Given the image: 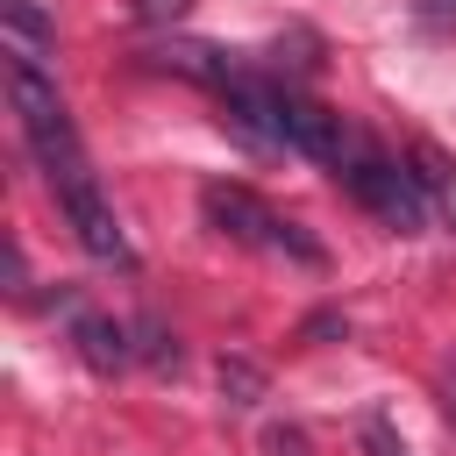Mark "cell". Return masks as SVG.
I'll list each match as a JSON object with an SVG mask.
<instances>
[{"instance_id": "11", "label": "cell", "mask_w": 456, "mask_h": 456, "mask_svg": "<svg viewBox=\"0 0 456 456\" xmlns=\"http://www.w3.org/2000/svg\"><path fill=\"white\" fill-rule=\"evenodd\" d=\"M363 449H370V456H406V442L392 435V420H385V413H370V420H363Z\"/></svg>"}, {"instance_id": "4", "label": "cell", "mask_w": 456, "mask_h": 456, "mask_svg": "<svg viewBox=\"0 0 456 456\" xmlns=\"http://www.w3.org/2000/svg\"><path fill=\"white\" fill-rule=\"evenodd\" d=\"M342 185H349V200H356V207H370L385 228L420 235V221H428V192H420V178H413V171H399L392 157L363 150V157L342 171Z\"/></svg>"}, {"instance_id": "14", "label": "cell", "mask_w": 456, "mask_h": 456, "mask_svg": "<svg viewBox=\"0 0 456 456\" xmlns=\"http://www.w3.org/2000/svg\"><path fill=\"white\" fill-rule=\"evenodd\" d=\"M428 28H456V0H413Z\"/></svg>"}, {"instance_id": "9", "label": "cell", "mask_w": 456, "mask_h": 456, "mask_svg": "<svg viewBox=\"0 0 456 456\" xmlns=\"http://www.w3.org/2000/svg\"><path fill=\"white\" fill-rule=\"evenodd\" d=\"M0 14H7V28H14V50H28V57H36V43L50 36V21H43L28 0H0Z\"/></svg>"}, {"instance_id": "10", "label": "cell", "mask_w": 456, "mask_h": 456, "mask_svg": "<svg viewBox=\"0 0 456 456\" xmlns=\"http://www.w3.org/2000/svg\"><path fill=\"white\" fill-rule=\"evenodd\" d=\"M135 335H142V356H150V363H171V370H178V335H164L157 321H142Z\"/></svg>"}, {"instance_id": "5", "label": "cell", "mask_w": 456, "mask_h": 456, "mask_svg": "<svg viewBox=\"0 0 456 456\" xmlns=\"http://www.w3.org/2000/svg\"><path fill=\"white\" fill-rule=\"evenodd\" d=\"M285 150H299V157H314V164H335V171H349V164L363 157V135H356V128H349L335 107L285 93Z\"/></svg>"}, {"instance_id": "2", "label": "cell", "mask_w": 456, "mask_h": 456, "mask_svg": "<svg viewBox=\"0 0 456 456\" xmlns=\"http://www.w3.org/2000/svg\"><path fill=\"white\" fill-rule=\"evenodd\" d=\"M7 100H14V114H21V135H28L36 164H43V178L86 157V150H78V128H71L64 93L43 78V64H36L28 50H7Z\"/></svg>"}, {"instance_id": "13", "label": "cell", "mask_w": 456, "mask_h": 456, "mask_svg": "<svg viewBox=\"0 0 456 456\" xmlns=\"http://www.w3.org/2000/svg\"><path fill=\"white\" fill-rule=\"evenodd\" d=\"M185 7H192V0H135V14H142V21H178Z\"/></svg>"}, {"instance_id": "3", "label": "cell", "mask_w": 456, "mask_h": 456, "mask_svg": "<svg viewBox=\"0 0 456 456\" xmlns=\"http://www.w3.org/2000/svg\"><path fill=\"white\" fill-rule=\"evenodd\" d=\"M50 192H57V207H64V221H71V235H78L86 256L128 264V235H121V221H114V207H107V192H100V178H93L86 157L64 164V171H50Z\"/></svg>"}, {"instance_id": "8", "label": "cell", "mask_w": 456, "mask_h": 456, "mask_svg": "<svg viewBox=\"0 0 456 456\" xmlns=\"http://www.w3.org/2000/svg\"><path fill=\"white\" fill-rule=\"evenodd\" d=\"M413 178H420V192H456V164L435 142H413Z\"/></svg>"}, {"instance_id": "7", "label": "cell", "mask_w": 456, "mask_h": 456, "mask_svg": "<svg viewBox=\"0 0 456 456\" xmlns=\"http://www.w3.org/2000/svg\"><path fill=\"white\" fill-rule=\"evenodd\" d=\"M214 378H221V399H228V406H256V399H264V370H256L249 356H221Z\"/></svg>"}, {"instance_id": "1", "label": "cell", "mask_w": 456, "mask_h": 456, "mask_svg": "<svg viewBox=\"0 0 456 456\" xmlns=\"http://www.w3.org/2000/svg\"><path fill=\"white\" fill-rule=\"evenodd\" d=\"M200 214H207V228H214V235H228V242H242V249L292 256V264H306V271H321V264H328V249H321L299 221H285L271 200H256L249 185L207 178V185H200Z\"/></svg>"}, {"instance_id": "6", "label": "cell", "mask_w": 456, "mask_h": 456, "mask_svg": "<svg viewBox=\"0 0 456 456\" xmlns=\"http://www.w3.org/2000/svg\"><path fill=\"white\" fill-rule=\"evenodd\" d=\"M71 342H78V356L93 363V370H121L135 349H128V328L121 321H107V314H78L71 321Z\"/></svg>"}, {"instance_id": "15", "label": "cell", "mask_w": 456, "mask_h": 456, "mask_svg": "<svg viewBox=\"0 0 456 456\" xmlns=\"http://www.w3.org/2000/svg\"><path fill=\"white\" fill-rule=\"evenodd\" d=\"M435 399H442V420L456 428V363H442V378H435Z\"/></svg>"}, {"instance_id": "12", "label": "cell", "mask_w": 456, "mask_h": 456, "mask_svg": "<svg viewBox=\"0 0 456 456\" xmlns=\"http://www.w3.org/2000/svg\"><path fill=\"white\" fill-rule=\"evenodd\" d=\"M264 449H271V456H306V435H299V428H271Z\"/></svg>"}]
</instances>
